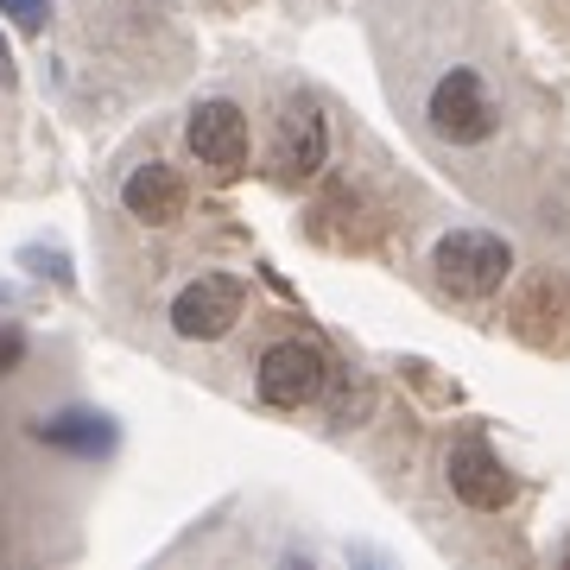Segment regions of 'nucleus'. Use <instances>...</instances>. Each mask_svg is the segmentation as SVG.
Returning a JSON list of instances; mask_svg holds the SVG:
<instances>
[{"mask_svg":"<svg viewBox=\"0 0 570 570\" xmlns=\"http://www.w3.org/2000/svg\"><path fill=\"white\" fill-rule=\"evenodd\" d=\"M431 266H438V285L456 292V298H489L501 292V279L513 273V247L489 228H456L431 247Z\"/></svg>","mask_w":570,"mask_h":570,"instance_id":"obj_1","label":"nucleus"},{"mask_svg":"<svg viewBox=\"0 0 570 570\" xmlns=\"http://www.w3.org/2000/svg\"><path fill=\"white\" fill-rule=\"evenodd\" d=\"M324 381H330V362H324V348L317 343H273L261 355V367H254L261 400L266 406H279V412L311 406V400L324 393Z\"/></svg>","mask_w":570,"mask_h":570,"instance_id":"obj_2","label":"nucleus"},{"mask_svg":"<svg viewBox=\"0 0 570 570\" xmlns=\"http://www.w3.org/2000/svg\"><path fill=\"white\" fill-rule=\"evenodd\" d=\"M184 140H190L197 165H209V178H223V184L242 178L247 153H254V140H247V115L235 102H197V115H190V127H184Z\"/></svg>","mask_w":570,"mask_h":570,"instance_id":"obj_3","label":"nucleus"},{"mask_svg":"<svg viewBox=\"0 0 570 570\" xmlns=\"http://www.w3.org/2000/svg\"><path fill=\"white\" fill-rule=\"evenodd\" d=\"M425 115H431V127H438L450 146H482L494 134V102H489V89H482L475 70H450V77H438Z\"/></svg>","mask_w":570,"mask_h":570,"instance_id":"obj_4","label":"nucleus"},{"mask_svg":"<svg viewBox=\"0 0 570 570\" xmlns=\"http://www.w3.org/2000/svg\"><path fill=\"white\" fill-rule=\"evenodd\" d=\"M242 305H247L242 279H228V273H204V279H190L178 298H171V330L190 336V343H216V336L235 330Z\"/></svg>","mask_w":570,"mask_h":570,"instance_id":"obj_5","label":"nucleus"},{"mask_svg":"<svg viewBox=\"0 0 570 570\" xmlns=\"http://www.w3.org/2000/svg\"><path fill=\"white\" fill-rule=\"evenodd\" d=\"M450 489H456L463 508L501 513L513 501V475H508V463H501L489 444H475V438H469V444L450 450Z\"/></svg>","mask_w":570,"mask_h":570,"instance_id":"obj_6","label":"nucleus"},{"mask_svg":"<svg viewBox=\"0 0 570 570\" xmlns=\"http://www.w3.org/2000/svg\"><path fill=\"white\" fill-rule=\"evenodd\" d=\"M324 153H330V127H324V115H317L311 102H292V108L279 115V153H273L279 178H285V184L311 178V171L324 165Z\"/></svg>","mask_w":570,"mask_h":570,"instance_id":"obj_7","label":"nucleus"},{"mask_svg":"<svg viewBox=\"0 0 570 570\" xmlns=\"http://www.w3.org/2000/svg\"><path fill=\"white\" fill-rule=\"evenodd\" d=\"M121 204H127V216H140L146 228H165V223L184 216V178L165 159H146L140 171L121 184Z\"/></svg>","mask_w":570,"mask_h":570,"instance_id":"obj_8","label":"nucleus"},{"mask_svg":"<svg viewBox=\"0 0 570 570\" xmlns=\"http://www.w3.org/2000/svg\"><path fill=\"white\" fill-rule=\"evenodd\" d=\"M32 438L51 450H70V456H108L115 450V425H108L102 412H58V419H39Z\"/></svg>","mask_w":570,"mask_h":570,"instance_id":"obj_9","label":"nucleus"},{"mask_svg":"<svg viewBox=\"0 0 570 570\" xmlns=\"http://www.w3.org/2000/svg\"><path fill=\"white\" fill-rule=\"evenodd\" d=\"M0 13L20 26V32H39L45 13H51V0H0Z\"/></svg>","mask_w":570,"mask_h":570,"instance_id":"obj_10","label":"nucleus"},{"mask_svg":"<svg viewBox=\"0 0 570 570\" xmlns=\"http://www.w3.org/2000/svg\"><path fill=\"white\" fill-rule=\"evenodd\" d=\"M20 261L32 266V273H51V279H58V285H70V261H63L58 247H51V254H45V247H26Z\"/></svg>","mask_w":570,"mask_h":570,"instance_id":"obj_11","label":"nucleus"},{"mask_svg":"<svg viewBox=\"0 0 570 570\" xmlns=\"http://www.w3.org/2000/svg\"><path fill=\"white\" fill-rule=\"evenodd\" d=\"M20 362H26V336L13 324H0V374H13Z\"/></svg>","mask_w":570,"mask_h":570,"instance_id":"obj_12","label":"nucleus"},{"mask_svg":"<svg viewBox=\"0 0 570 570\" xmlns=\"http://www.w3.org/2000/svg\"><path fill=\"white\" fill-rule=\"evenodd\" d=\"M0 82H13V58H7V39H0Z\"/></svg>","mask_w":570,"mask_h":570,"instance_id":"obj_13","label":"nucleus"}]
</instances>
